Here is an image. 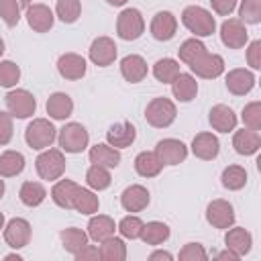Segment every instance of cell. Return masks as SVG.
<instances>
[{
    "instance_id": "1",
    "label": "cell",
    "mask_w": 261,
    "mask_h": 261,
    "mask_svg": "<svg viewBox=\"0 0 261 261\" xmlns=\"http://www.w3.org/2000/svg\"><path fill=\"white\" fill-rule=\"evenodd\" d=\"M181 22L196 37H210L214 33V29H216L214 16L206 8H202V6H188V8H184Z\"/></svg>"
},
{
    "instance_id": "2",
    "label": "cell",
    "mask_w": 261,
    "mask_h": 261,
    "mask_svg": "<svg viewBox=\"0 0 261 261\" xmlns=\"http://www.w3.org/2000/svg\"><path fill=\"white\" fill-rule=\"evenodd\" d=\"M175 114H177L175 104H173L169 98H163V96L153 98V100L147 104V110H145L147 122H149L151 126H155V128H165V126H169V124L175 120Z\"/></svg>"
},
{
    "instance_id": "3",
    "label": "cell",
    "mask_w": 261,
    "mask_h": 261,
    "mask_svg": "<svg viewBox=\"0 0 261 261\" xmlns=\"http://www.w3.org/2000/svg\"><path fill=\"white\" fill-rule=\"evenodd\" d=\"M37 173L41 175V179H47V181H53V179H59L65 171V157L59 149H47L43 151L37 161Z\"/></svg>"
},
{
    "instance_id": "4",
    "label": "cell",
    "mask_w": 261,
    "mask_h": 261,
    "mask_svg": "<svg viewBox=\"0 0 261 261\" xmlns=\"http://www.w3.org/2000/svg\"><path fill=\"white\" fill-rule=\"evenodd\" d=\"M24 141L31 149L51 147V143L55 141V126L47 118H35L24 130Z\"/></svg>"
},
{
    "instance_id": "5",
    "label": "cell",
    "mask_w": 261,
    "mask_h": 261,
    "mask_svg": "<svg viewBox=\"0 0 261 261\" xmlns=\"http://www.w3.org/2000/svg\"><path fill=\"white\" fill-rule=\"evenodd\" d=\"M145 31V20L143 14L137 8H124L118 18H116V33L124 41H135L143 35Z\"/></svg>"
},
{
    "instance_id": "6",
    "label": "cell",
    "mask_w": 261,
    "mask_h": 261,
    "mask_svg": "<svg viewBox=\"0 0 261 261\" xmlns=\"http://www.w3.org/2000/svg\"><path fill=\"white\" fill-rule=\"evenodd\" d=\"M90 135L86 130V126H82L80 122H67L61 130H59V147L65 153H80L88 147Z\"/></svg>"
},
{
    "instance_id": "7",
    "label": "cell",
    "mask_w": 261,
    "mask_h": 261,
    "mask_svg": "<svg viewBox=\"0 0 261 261\" xmlns=\"http://www.w3.org/2000/svg\"><path fill=\"white\" fill-rule=\"evenodd\" d=\"M6 108L16 118H29L35 114L37 102L29 90H12L6 94Z\"/></svg>"
},
{
    "instance_id": "8",
    "label": "cell",
    "mask_w": 261,
    "mask_h": 261,
    "mask_svg": "<svg viewBox=\"0 0 261 261\" xmlns=\"http://www.w3.org/2000/svg\"><path fill=\"white\" fill-rule=\"evenodd\" d=\"M155 155L163 165H177L188 157V147L177 139H163L157 143Z\"/></svg>"
},
{
    "instance_id": "9",
    "label": "cell",
    "mask_w": 261,
    "mask_h": 261,
    "mask_svg": "<svg viewBox=\"0 0 261 261\" xmlns=\"http://www.w3.org/2000/svg\"><path fill=\"white\" fill-rule=\"evenodd\" d=\"M190 69L196 73V75H200V77H204V80H214V77H218L222 71H224V59L220 57V55H216V53H204L202 57H198L192 65H190Z\"/></svg>"
},
{
    "instance_id": "10",
    "label": "cell",
    "mask_w": 261,
    "mask_h": 261,
    "mask_svg": "<svg viewBox=\"0 0 261 261\" xmlns=\"http://www.w3.org/2000/svg\"><path fill=\"white\" fill-rule=\"evenodd\" d=\"M206 218L214 228H228L234 222V210L226 200H212L206 208Z\"/></svg>"
},
{
    "instance_id": "11",
    "label": "cell",
    "mask_w": 261,
    "mask_h": 261,
    "mask_svg": "<svg viewBox=\"0 0 261 261\" xmlns=\"http://www.w3.org/2000/svg\"><path fill=\"white\" fill-rule=\"evenodd\" d=\"M247 29L239 18H228L220 27V39L228 49H241L247 43Z\"/></svg>"
},
{
    "instance_id": "12",
    "label": "cell",
    "mask_w": 261,
    "mask_h": 261,
    "mask_svg": "<svg viewBox=\"0 0 261 261\" xmlns=\"http://www.w3.org/2000/svg\"><path fill=\"white\" fill-rule=\"evenodd\" d=\"M4 241L12 249H22L31 241V224L24 218H12L4 228Z\"/></svg>"
},
{
    "instance_id": "13",
    "label": "cell",
    "mask_w": 261,
    "mask_h": 261,
    "mask_svg": "<svg viewBox=\"0 0 261 261\" xmlns=\"http://www.w3.org/2000/svg\"><path fill=\"white\" fill-rule=\"evenodd\" d=\"M177 31V20L169 10H161L153 16L151 20V35L157 41H169L175 37Z\"/></svg>"
},
{
    "instance_id": "14",
    "label": "cell",
    "mask_w": 261,
    "mask_h": 261,
    "mask_svg": "<svg viewBox=\"0 0 261 261\" xmlns=\"http://www.w3.org/2000/svg\"><path fill=\"white\" fill-rule=\"evenodd\" d=\"M90 59L100 65V67H106L110 65L114 59H116V45L110 37H98L92 41L90 45Z\"/></svg>"
},
{
    "instance_id": "15",
    "label": "cell",
    "mask_w": 261,
    "mask_h": 261,
    "mask_svg": "<svg viewBox=\"0 0 261 261\" xmlns=\"http://www.w3.org/2000/svg\"><path fill=\"white\" fill-rule=\"evenodd\" d=\"M253 86H255V75H253L249 69L237 67V69H230V71L226 73V88H228V92L234 94V96H245V94H249V92L253 90Z\"/></svg>"
},
{
    "instance_id": "16",
    "label": "cell",
    "mask_w": 261,
    "mask_h": 261,
    "mask_svg": "<svg viewBox=\"0 0 261 261\" xmlns=\"http://www.w3.org/2000/svg\"><path fill=\"white\" fill-rule=\"evenodd\" d=\"M57 69L65 80H80L86 75V59L77 53H65L57 59Z\"/></svg>"
},
{
    "instance_id": "17",
    "label": "cell",
    "mask_w": 261,
    "mask_h": 261,
    "mask_svg": "<svg viewBox=\"0 0 261 261\" xmlns=\"http://www.w3.org/2000/svg\"><path fill=\"white\" fill-rule=\"evenodd\" d=\"M218 151H220V143L212 133H198L192 141V153L198 159L210 161L218 155Z\"/></svg>"
},
{
    "instance_id": "18",
    "label": "cell",
    "mask_w": 261,
    "mask_h": 261,
    "mask_svg": "<svg viewBox=\"0 0 261 261\" xmlns=\"http://www.w3.org/2000/svg\"><path fill=\"white\" fill-rule=\"evenodd\" d=\"M27 22L37 33H47L53 27V12L45 4H33L27 8Z\"/></svg>"
},
{
    "instance_id": "19",
    "label": "cell",
    "mask_w": 261,
    "mask_h": 261,
    "mask_svg": "<svg viewBox=\"0 0 261 261\" xmlns=\"http://www.w3.org/2000/svg\"><path fill=\"white\" fill-rule=\"evenodd\" d=\"M120 204L126 212H141L143 208H147L149 204V192L147 188L135 184V186H128L122 196H120Z\"/></svg>"
},
{
    "instance_id": "20",
    "label": "cell",
    "mask_w": 261,
    "mask_h": 261,
    "mask_svg": "<svg viewBox=\"0 0 261 261\" xmlns=\"http://www.w3.org/2000/svg\"><path fill=\"white\" fill-rule=\"evenodd\" d=\"M120 73L126 82L137 84L147 75V61L141 55H126L120 61Z\"/></svg>"
},
{
    "instance_id": "21",
    "label": "cell",
    "mask_w": 261,
    "mask_h": 261,
    "mask_svg": "<svg viewBox=\"0 0 261 261\" xmlns=\"http://www.w3.org/2000/svg\"><path fill=\"white\" fill-rule=\"evenodd\" d=\"M210 124H212V128H216L218 133L234 130V126H237V114L232 112L230 106H226V104H216V106H212V110H210Z\"/></svg>"
},
{
    "instance_id": "22",
    "label": "cell",
    "mask_w": 261,
    "mask_h": 261,
    "mask_svg": "<svg viewBox=\"0 0 261 261\" xmlns=\"http://www.w3.org/2000/svg\"><path fill=\"white\" fill-rule=\"evenodd\" d=\"M232 147L239 155H253L259 151L261 147V137L257 130L253 128H243V130H237L234 137H232Z\"/></svg>"
},
{
    "instance_id": "23",
    "label": "cell",
    "mask_w": 261,
    "mask_h": 261,
    "mask_svg": "<svg viewBox=\"0 0 261 261\" xmlns=\"http://www.w3.org/2000/svg\"><path fill=\"white\" fill-rule=\"evenodd\" d=\"M137 137V130L130 122H118V124H112L106 133V139H108V145H112L114 149H124L128 147Z\"/></svg>"
},
{
    "instance_id": "24",
    "label": "cell",
    "mask_w": 261,
    "mask_h": 261,
    "mask_svg": "<svg viewBox=\"0 0 261 261\" xmlns=\"http://www.w3.org/2000/svg\"><path fill=\"white\" fill-rule=\"evenodd\" d=\"M224 243H226V249H230L232 253H237V255L241 257V255H245V253L251 251L253 237H251V232H249L247 228L234 226V228H230V230L226 232Z\"/></svg>"
},
{
    "instance_id": "25",
    "label": "cell",
    "mask_w": 261,
    "mask_h": 261,
    "mask_svg": "<svg viewBox=\"0 0 261 261\" xmlns=\"http://www.w3.org/2000/svg\"><path fill=\"white\" fill-rule=\"evenodd\" d=\"M171 92L179 102H190L198 94V82L190 73H177L175 80L171 82Z\"/></svg>"
},
{
    "instance_id": "26",
    "label": "cell",
    "mask_w": 261,
    "mask_h": 261,
    "mask_svg": "<svg viewBox=\"0 0 261 261\" xmlns=\"http://www.w3.org/2000/svg\"><path fill=\"white\" fill-rule=\"evenodd\" d=\"M73 112V102L65 92H55L47 100V114L55 120H65Z\"/></svg>"
},
{
    "instance_id": "27",
    "label": "cell",
    "mask_w": 261,
    "mask_h": 261,
    "mask_svg": "<svg viewBox=\"0 0 261 261\" xmlns=\"http://www.w3.org/2000/svg\"><path fill=\"white\" fill-rule=\"evenodd\" d=\"M90 161L94 165H102V167H116L120 163V153L112 145L98 143L90 149Z\"/></svg>"
},
{
    "instance_id": "28",
    "label": "cell",
    "mask_w": 261,
    "mask_h": 261,
    "mask_svg": "<svg viewBox=\"0 0 261 261\" xmlns=\"http://www.w3.org/2000/svg\"><path fill=\"white\" fill-rule=\"evenodd\" d=\"M77 184L71 181V179H61L53 186L51 190V198L57 206L61 208H73V198H75V192H77Z\"/></svg>"
},
{
    "instance_id": "29",
    "label": "cell",
    "mask_w": 261,
    "mask_h": 261,
    "mask_svg": "<svg viewBox=\"0 0 261 261\" xmlns=\"http://www.w3.org/2000/svg\"><path fill=\"white\" fill-rule=\"evenodd\" d=\"M161 167H163V163L159 161V157L155 155V151H143L135 159V169L143 177H155L161 171Z\"/></svg>"
},
{
    "instance_id": "30",
    "label": "cell",
    "mask_w": 261,
    "mask_h": 261,
    "mask_svg": "<svg viewBox=\"0 0 261 261\" xmlns=\"http://www.w3.org/2000/svg\"><path fill=\"white\" fill-rule=\"evenodd\" d=\"M114 220L110 216H104V214H98L94 218H90L88 222V237L94 239V241H104L108 237L114 234Z\"/></svg>"
},
{
    "instance_id": "31",
    "label": "cell",
    "mask_w": 261,
    "mask_h": 261,
    "mask_svg": "<svg viewBox=\"0 0 261 261\" xmlns=\"http://www.w3.org/2000/svg\"><path fill=\"white\" fill-rule=\"evenodd\" d=\"M24 169V157L18 151H4L0 155V175L2 177H12L18 175Z\"/></svg>"
},
{
    "instance_id": "32",
    "label": "cell",
    "mask_w": 261,
    "mask_h": 261,
    "mask_svg": "<svg viewBox=\"0 0 261 261\" xmlns=\"http://www.w3.org/2000/svg\"><path fill=\"white\" fill-rule=\"evenodd\" d=\"M139 239H143L147 245H161L163 241L169 239V226L165 222H157V220L147 222V224H143Z\"/></svg>"
},
{
    "instance_id": "33",
    "label": "cell",
    "mask_w": 261,
    "mask_h": 261,
    "mask_svg": "<svg viewBox=\"0 0 261 261\" xmlns=\"http://www.w3.org/2000/svg\"><path fill=\"white\" fill-rule=\"evenodd\" d=\"M100 243H102L100 245V259H104V261H122L126 257V247H124L122 239L108 237Z\"/></svg>"
},
{
    "instance_id": "34",
    "label": "cell",
    "mask_w": 261,
    "mask_h": 261,
    "mask_svg": "<svg viewBox=\"0 0 261 261\" xmlns=\"http://www.w3.org/2000/svg\"><path fill=\"white\" fill-rule=\"evenodd\" d=\"M18 196H20V202L24 204V206H39L43 200H45V196H47V190L39 184V181H24L22 186H20V192H18Z\"/></svg>"
},
{
    "instance_id": "35",
    "label": "cell",
    "mask_w": 261,
    "mask_h": 261,
    "mask_svg": "<svg viewBox=\"0 0 261 261\" xmlns=\"http://www.w3.org/2000/svg\"><path fill=\"white\" fill-rule=\"evenodd\" d=\"M61 243H63V249L71 255H75L77 251H82L86 245H88V234L80 228H65L61 230Z\"/></svg>"
},
{
    "instance_id": "36",
    "label": "cell",
    "mask_w": 261,
    "mask_h": 261,
    "mask_svg": "<svg viewBox=\"0 0 261 261\" xmlns=\"http://www.w3.org/2000/svg\"><path fill=\"white\" fill-rule=\"evenodd\" d=\"M98 206H100L98 196H94L86 188H77L75 198H73V208L77 212H82V214H94V212H98Z\"/></svg>"
},
{
    "instance_id": "37",
    "label": "cell",
    "mask_w": 261,
    "mask_h": 261,
    "mask_svg": "<svg viewBox=\"0 0 261 261\" xmlns=\"http://www.w3.org/2000/svg\"><path fill=\"white\" fill-rule=\"evenodd\" d=\"M177 73H179V63H177L175 59L165 57V59H159V61L153 65V75H155L159 82H163V84H171Z\"/></svg>"
},
{
    "instance_id": "38",
    "label": "cell",
    "mask_w": 261,
    "mask_h": 261,
    "mask_svg": "<svg viewBox=\"0 0 261 261\" xmlns=\"http://www.w3.org/2000/svg\"><path fill=\"white\" fill-rule=\"evenodd\" d=\"M247 184V171L241 165H228L222 171V186L226 190H241Z\"/></svg>"
},
{
    "instance_id": "39",
    "label": "cell",
    "mask_w": 261,
    "mask_h": 261,
    "mask_svg": "<svg viewBox=\"0 0 261 261\" xmlns=\"http://www.w3.org/2000/svg\"><path fill=\"white\" fill-rule=\"evenodd\" d=\"M177 53H179V59H181L186 65H192L198 57H202V55L206 53V47H204V43L198 41V39H188V41L181 43V47L177 49Z\"/></svg>"
},
{
    "instance_id": "40",
    "label": "cell",
    "mask_w": 261,
    "mask_h": 261,
    "mask_svg": "<svg viewBox=\"0 0 261 261\" xmlns=\"http://www.w3.org/2000/svg\"><path fill=\"white\" fill-rule=\"evenodd\" d=\"M86 181H88V186L94 188V190H106V188L110 186L112 177H110V173H108V167H102V165H94V163H92V167H90L88 173H86Z\"/></svg>"
},
{
    "instance_id": "41",
    "label": "cell",
    "mask_w": 261,
    "mask_h": 261,
    "mask_svg": "<svg viewBox=\"0 0 261 261\" xmlns=\"http://www.w3.org/2000/svg\"><path fill=\"white\" fill-rule=\"evenodd\" d=\"M55 12H57L59 20L71 24V22L77 20V16L82 12V4H80V0H57Z\"/></svg>"
},
{
    "instance_id": "42",
    "label": "cell",
    "mask_w": 261,
    "mask_h": 261,
    "mask_svg": "<svg viewBox=\"0 0 261 261\" xmlns=\"http://www.w3.org/2000/svg\"><path fill=\"white\" fill-rule=\"evenodd\" d=\"M20 80V67L14 61H0V86L12 88Z\"/></svg>"
},
{
    "instance_id": "43",
    "label": "cell",
    "mask_w": 261,
    "mask_h": 261,
    "mask_svg": "<svg viewBox=\"0 0 261 261\" xmlns=\"http://www.w3.org/2000/svg\"><path fill=\"white\" fill-rule=\"evenodd\" d=\"M239 14H241L239 20H245L249 24H257L261 20V0H243Z\"/></svg>"
},
{
    "instance_id": "44",
    "label": "cell",
    "mask_w": 261,
    "mask_h": 261,
    "mask_svg": "<svg viewBox=\"0 0 261 261\" xmlns=\"http://www.w3.org/2000/svg\"><path fill=\"white\" fill-rule=\"evenodd\" d=\"M118 230L124 239H139L143 230V220L139 216H124L118 222Z\"/></svg>"
},
{
    "instance_id": "45",
    "label": "cell",
    "mask_w": 261,
    "mask_h": 261,
    "mask_svg": "<svg viewBox=\"0 0 261 261\" xmlns=\"http://www.w3.org/2000/svg\"><path fill=\"white\" fill-rule=\"evenodd\" d=\"M0 16L8 27H14L20 20V2H16V0H0Z\"/></svg>"
},
{
    "instance_id": "46",
    "label": "cell",
    "mask_w": 261,
    "mask_h": 261,
    "mask_svg": "<svg viewBox=\"0 0 261 261\" xmlns=\"http://www.w3.org/2000/svg\"><path fill=\"white\" fill-rule=\"evenodd\" d=\"M243 122L253 130L261 128V102H251L243 108Z\"/></svg>"
},
{
    "instance_id": "47",
    "label": "cell",
    "mask_w": 261,
    "mask_h": 261,
    "mask_svg": "<svg viewBox=\"0 0 261 261\" xmlns=\"http://www.w3.org/2000/svg\"><path fill=\"white\" fill-rule=\"evenodd\" d=\"M208 255L204 251V247L200 243H188L181 251H179V259L181 261H204Z\"/></svg>"
},
{
    "instance_id": "48",
    "label": "cell",
    "mask_w": 261,
    "mask_h": 261,
    "mask_svg": "<svg viewBox=\"0 0 261 261\" xmlns=\"http://www.w3.org/2000/svg\"><path fill=\"white\" fill-rule=\"evenodd\" d=\"M12 135H14L12 114L10 112H0V145H8Z\"/></svg>"
},
{
    "instance_id": "49",
    "label": "cell",
    "mask_w": 261,
    "mask_h": 261,
    "mask_svg": "<svg viewBox=\"0 0 261 261\" xmlns=\"http://www.w3.org/2000/svg\"><path fill=\"white\" fill-rule=\"evenodd\" d=\"M247 61L253 69L261 67V41H253L247 49Z\"/></svg>"
},
{
    "instance_id": "50",
    "label": "cell",
    "mask_w": 261,
    "mask_h": 261,
    "mask_svg": "<svg viewBox=\"0 0 261 261\" xmlns=\"http://www.w3.org/2000/svg\"><path fill=\"white\" fill-rule=\"evenodd\" d=\"M210 4H212V8H214V12L226 16V14H230V12L234 10L237 0H210Z\"/></svg>"
},
{
    "instance_id": "51",
    "label": "cell",
    "mask_w": 261,
    "mask_h": 261,
    "mask_svg": "<svg viewBox=\"0 0 261 261\" xmlns=\"http://www.w3.org/2000/svg\"><path fill=\"white\" fill-rule=\"evenodd\" d=\"M77 261H86V259H98L100 257V251L98 249H94V247H90V245H86L82 251H77L75 255H73Z\"/></svg>"
},
{
    "instance_id": "52",
    "label": "cell",
    "mask_w": 261,
    "mask_h": 261,
    "mask_svg": "<svg viewBox=\"0 0 261 261\" xmlns=\"http://www.w3.org/2000/svg\"><path fill=\"white\" fill-rule=\"evenodd\" d=\"M216 259H228V261H237V259H239V255H237V253H232L230 249H226V251L218 253V255H216Z\"/></svg>"
},
{
    "instance_id": "53",
    "label": "cell",
    "mask_w": 261,
    "mask_h": 261,
    "mask_svg": "<svg viewBox=\"0 0 261 261\" xmlns=\"http://www.w3.org/2000/svg\"><path fill=\"white\" fill-rule=\"evenodd\" d=\"M149 259H151V261H155V259H167V261H169V259H173V257H171V253H167V251H155V253H151Z\"/></svg>"
},
{
    "instance_id": "54",
    "label": "cell",
    "mask_w": 261,
    "mask_h": 261,
    "mask_svg": "<svg viewBox=\"0 0 261 261\" xmlns=\"http://www.w3.org/2000/svg\"><path fill=\"white\" fill-rule=\"evenodd\" d=\"M108 4H112V6H122V4H126V0H106Z\"/></svg>"
},
{
    "instance_id": "55",
    "label": "cell",
    "mask_w": 261,
    "mask_h": 261,
    "mask_svg": "<svg viewBox=\"0 0 261 261\" xmlns=\"http://www.w3.org/2000/svg\"><path fill=\"white\" fill-rule=\"evenodd\" d=\"M14 259H16V261H20V257H18V255H6V261H14Z\"/></svg>"
},
{
    "instance_id": "56",
    "label": "cell",
    "mask_w": 261,
    "mask_h": 261,
    "mask_svg": "<svg viewBox=\"0 0 261 261\" xmlns=\"http://www.w3.org/2000/svg\"><path fill=\"white\" fill-rule=\"evenodd\" d=\"M20 2V6H31V0H18Z\"/></svg>"
},
{
    "instance_id": "57",
    "label": "cell",
    "mask_w": 261,
    "mask_h": 261,
    "mask_svg": "<svg viewBox=\"0 0 261 261\" xmlns=\"http://www.w3.org/2000/svg\"><path fill=\"white\" fill-rule=\"evenodd\" d=\"M2 194H4V181L0 179V198H2Z\"/></svg>"
},
{
    "instance_id": "58",
    "label": "cell",
    "mask_w": 261,
    "mask_h": 261,
    "mask_svg": "<svg viewBox=\"0 0 261 261\" xmlns=\"http://www.w3.org/2000/svg\"><path fill=\"white\" fill-rule=\"evenodd\" d=\"M2 226H4V214L0 212V228H2Z\"/></svg>"
},
{
    "instance_id": "59",
    "label": "cell",
    "mask_w": 261,
    "mask_h": 261,
    "mask_svg": "<svg viewBox=\"0 0 261 261\" xmlns=\"http://www.w3.org/2000/svg\"><path fill=\"white\" fill-rule=\"evenodd\" d=\"M2 53H4V41L0 39V55H2Z\"/></svg>"
}]
</instances>
